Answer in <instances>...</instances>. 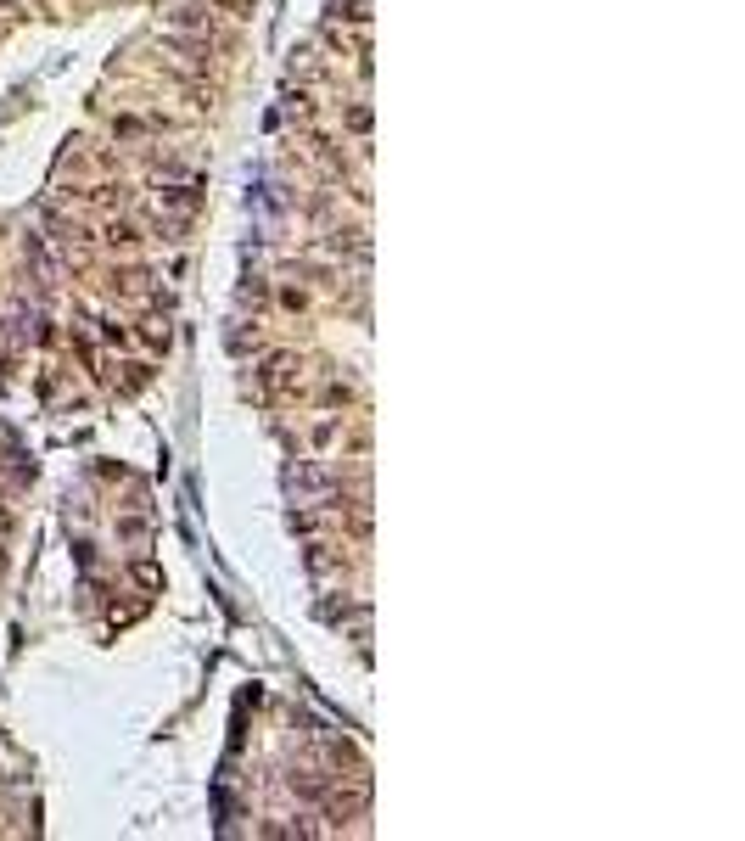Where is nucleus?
<instances>
[{"mask_svg": "<svg viewBox=\"0 0 745 841\" xmlns=\"http://www.w3.org/2000/svg\"><path fill=\"white\" fill-rule=\"evenodd\" d=\"M286 488H292V494L303 499V505H309V499H320V505H325V499L337 494L331 471H325V466H314V460H297V466L286 471Z\"/></svg>", "mask_w": 745, "mask_h": 841, "instance_id": "nucleus-1", "label": "nucleus"}, {"mask_svg": "<svg viewBox=\"0 0 745 841\" xmlns=\"http://www.w3.org/2000/svg\"><path fill=\"white\" fill-rule=\"evenodd\" d=\"M297 382H303V365H297V354H269L264 365H258V387H264V393H275V399L297 393Z\"/></svg>", "mask_w": 745, "mask_h": 841, "instance_id": "nucleus-2", "label": "nucleus"}, {"mask_svg": "<svg viewBox=\"0 0 745 841\" xmlns=\"http://www.w3.org/2000/svg\"><path fill=\"white\" fill-rule=\"evenodd\" d=\"M169 29H174V34H202V40H208V34H213V17H208V6H174V12H169Z\"/></svg>", "mask_w": 745, "mask_h": 841, "instance_id": "nucleus-3", "label": "nucleus"}, {"mask_svg": "<svg viewBox=\"0 0 745 841\" xmlns=\"http://www.w3.org/2000/svg\"><path fill=\"white\" fill-rule=\"evenodd\" d=\"M135 337H141L146 348H169V314H146Z\"/></svg>", "mask_w": 745, "mask_h": 841, "instance_id": "nucleus-4", "label": "nucleus"}, {"mask_svg": "<svg viewBox=\"0 0 745 841\" xmlns=\"http://www.w3.org/2000/svg\"><path fill=\"white\" fill-rule=\"evenodd\" d=\"M309 572L314 578H331V572H342V556H331V544H309Z\"/></svg>", "mask_w": 745, "mask_h": 841, "instance_id": "nucleus-5", "label": "nucleus"}, {"mask_svg": "<svg viewBox=\"0 0 745 841\" xmlns=\"http://www.w3.org/2000/svg\"><path fill=\"white\" fill-rule=\"evenodd\" d=\"M118 539H124V544H146V539H152V522H146V516H118Z\"/></svg>", "mask_w": 745, "mask_h": 841, "instance_id": "nucleus-6", "label": "nucleus"}, {"mask_svg": "<svg viewBox=\"0 0 745 841\" xmlns=\"http://www.w3.org/2000/svg\"><path fill=\"white\" fill-rule=\"evenodd\" d=\"M309 438H314V449H331V443L342 438V421H337V415H325V421H314Z\"/></svg>", "mask_w": 745, "mask_h": 841, "instance_id": "nucleus-7", "label": "nucleus"}, {"mask_svg": "<svg viewBox=\"0 0 745 841\" xmlns=\"http://www.w3.org/2000/svg\"><path fill=\"white\" fill-rule=\"evenodd\" d=\"M163 208H197V186H163Z\"/></svg>", "mask_w": 745, "mask_h": 841, "instance_id": "nucleus-8", "label": "nucleus"}, {"mask_svg": "<svg viewBox=\"0 0 745 841\" xmlns=\"http://www.w3.org/2000/svg\"><path fill=\"white\" fill-rule=\"evenodd\" d=\"M141 242V230L129 225V219H113V225H107V247H135Z\"/></svg>", "mask_w": 745, "mask_h": 841, "instance_id": "nucleus-9", "label": "nucleus"}, {"mask_svg": "<svg viewBox=\"0 0 745 841\" xmlns=\"http://www.w3.org/2000/svg\"><path fill=\"white\" fill-rule=\"evenodd\" d=\"M292 785H297V791H303V797H314V802H320V797H325V774H314V769L292 774Z\"/></svg>", "mask_w": 745, "mask_h": 841, "instance_id": "nucleus-10", "label": "nucleus"}, {"mask_svg": "<svg viewBox=\"0 0 745 841\" xmlns=\"http://www.w3.org/2000/svg\"><path fill=\"white\" fill-rule=\"evenodd\" d=\"M320 404H325V410H337V404H353V387H348V382H325Z\"/></svg>", "mask_w": 745, "mask_h": 841, "instance_id": "nucleus-11", "label": "nucleus"}, {"mask_svg": "<svg viewBox=\"0 0 745 841\" xmlns=\"http://www.w3.org/2000/svg\"><path fill=\"white\" fill-rule=\"evenodd\" d=\"M320 68V51H314V45H297L292 51V73H314Z\"/></svg>", "mask_w": 745, "mask_h": 841, "instance_id": "nucleus-12", "label": "nucleus"}, {"mask_svg": "<svg viewBox=\"0 0 745 841\" xmlns=\"http://www.w3.org/2000/svg\"><path fill=\"white\" fill-rule=\"evenodd\" d=\"M96 326H101V343H113V348H124V343H129V331L118 326V320H107V314H101Z\"/></svg>", "mask_w": 745, "mask_h": 841, "instance_id": "nucleus-13", "label": "nucleus"}, {"mask_svg": "<svg viewBox=\"0 0 745 841\" xmlns=\"http://www.w3.org/2000/svg\"><path fill=\"white\" fill-rule=\"evenodd\" d=\"M348 129H353V135H370V107H365V101H353V107H348Z\"/></svg>", "mask_w": 745, "mask_h": 841, "instance_id": "nucleus-14", "label": "nucleus"}, {"mask_svg": "<svg viewBox=\"0 0 745 841\" xmlns=\"http://www.w3.org/2000/svg\"><path fill=\"white\" fill-rule=\"evenodd\" d=\"M124 371H129V376H124V387H129V393H141V387L152 382V365H124Z\"/></svg>", "mask_w": 745, "mask_h": 841, "instance_id": "nucleus-15", "label": "nucleus"}, {"mask_svg": "<svg viewBox=\"0 0 745 841\" xmlns=\"http://www.w3.org/2000/svg\"><path fill=\"white\" fill-rule=\"evenodd\" d=\"M281 303H286V309H309V292H303V286H281Z\"/></svg>", "mask_w": 745, "mask_h": 841, "instance_id": "nucleus-16", "label": "nucleus"}, {"mask_svg": "<svg viewBox=\"0 0 745 841\" xmlns=\"http://www.w3.org/2000/svg\"><path fill=\"white\" fill-rule=\"evenodd\" d=\"M135 584L157 589V567H152V561H135Z\"/></svg>", "mask_w": 745, "mask_h": 841, "instance_id": "nucleus-17", "label": "nucleus"}, {"mask_svg": "<svg viewBox=\"0 0 745 841\" xmlns=\"http://www.w3.org/2000/svg\"><path fill=\"white\" fill-rule=\"evenodd\" d=\"M225 12H236V17H247V0H219Z\"/></svg>", "mask_w": 745, "mask_h": 841, "instance_id": "nucleus-18", "label": "nucleus"}]
</instances>
